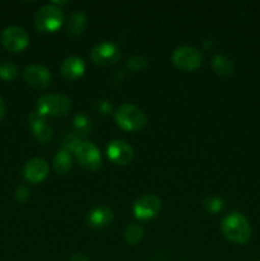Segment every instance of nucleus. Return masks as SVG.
<instances>
[{"label":"nucleus","instance_id":"nucleus-20","mask_svg":"<svg viewBox=\"0 0 260 261\" xmlns=\"http://www.w3.org/2000/svg\"><path fill=\"white\" fill-rule=\"evenodd\" d=\"M144 237V228L138 223H132L125 228L124 239L129 245H138Z\"/></svg>","mask_w":260,"mask_h":261},{"label":"nucleus","instance_id":"nucleus-7","mask_svg":"<svg viewBox=\"0 0 260 261\" xmlns=\"http://www.w3.org/2000/svg\"><path fill=\"white\" fill-rule=\"evenodd\" d=\"M74 157L78 161L79 165L82 166L86 170L94 171L99 170L102 166V157L101 153H99L98 148L91 142H87L83 140L78 147L75 148V150L73 152Z\"/></svg>","mask_w":260,"mask_h":261},{"label":"nucleus","instance_id":"nucleus-6","mask_svg":"<svg viewBox=\"0 0 260 261\" xmlns=\"http://www.w3.org/2000/svg\"><path fill=\"white\" fill-rule=\"evenodd\" d=\"M89 58L94 65L109 68V66H114L119 63L121 59V51L114 42L102 41L92 47Z\"/></svg>","mask_w":260,"mask_h":261},{"label":"nucleus","instance_id":"nucleus-10","mask_svg":"<svg viewBox=\"0 0 260 261\" xmlns=\"http://www.w3.org/2000/svg\"><path fill=\"white\" fill-rule=\"evenodd\" d=\"M106 153L109 160L117 166H126L134 160V149L129 143L122 139H114L109 142Z\"/></svg>","mask_w":260,"mask_h":261},{"label":"nucleus","instance_id":"nucleus-17","mask_svg":"<svg viewBox=\"0 0 260 261\" xmlns=\"http://www.w3.org/2000/svg\"><path fill=\"white\" fill-rule=\"evenodd\" d=\"M87 28V17L83 12H74L66 23V33L70 37H79Z\"/></svg>","mask_w":260,"mask_h":261},{"label":"nucleus","instance_id":"nucleus-1","mask_svg":"<svg viewBox=\"0 0 260 261\" xmlns=\"http://www.w3.org/2000/svg\"><path fill=\"white\" fill-rule=\"evenodd\" d=\"M221 229L224 237L231 242L245 245L251 239V227L244 214L232 212L227 214L221 224Z\"/></svg>","mask_w":260,"mask_h":261},{"label":"nucleus","instance_id":"nucleus-27","mask_svg":"<svg viewBox=\"0 0 260 261\" xmlns=\"http://www.w3.org/2000/svg\"><path fill=\"white\" fill-rule=\"evenodd\" d=\"M70 261H91V259L83 252H75V254L71 255Z\"/></svg>","mask_w":260,"mask_h":261},{"label":"nucleus","instance_id":"nucleus-22","mask_svg":"<svg viewBox=\"0 0 260 261\" xmlns=\"http://www.w3.org/2000/svg\"><path fill=\"white\" fill-rule=\"evenodd\" d=\"M149 65V60L143 55H134L130 56L126 60V68L132 71H140L144 70Z\"/></svg>","mask_w":260,"mask_h":261},{"label":"nucleus","instance_id":"nucleus-28","mask_svg":"<svg viewBox=\"0 0 260 261\" xmlns=\"http://www.w3.org/2000/svg\"><path fill=\"white\" fill-rule=\"evenodd\" d=\"M4 116H5V105H4V101L0 98V121H2Z\"/></svg>","mask_w":260,"mask_h":261},{"label":"nucleus","instance_id":"nucleus-24","mask_svg":"<svg viewBox=\"0 0 260 261\" xmlns=\"http://www.w3.org/2000/svg\"><path fill=\"white\" fill-rule=\"evenodd\" d=\"M82 142H83V138H81L78 134L71 132L66 133V134L64 135L63 143H61V144H63V149H66L70 153H73L74 150H75V148L78 147Z\"/></svg>","mask_w":260,"mask_h":261},{"label":"nucleus","instance_id":"nucleus-15","mask_svg":"<svg viewBox=\"0 0 260 261\" xmlns=\"http://www.w3.org/2000/svg\"><path fill=\"white\" fill-rule=\"evenodd\" d=\"M60 71L64 78L68 81H76L83 76L86 71V63L79 56H68L61 63Z\"/></svg>","mask_w":260,"mask_h":261},{"label":"nucleus","instance_id":"nucleus-12","mask_svg":"<svg viewBox=\"0 0 260 261\" xmlns=\"http://www.w3.org/2000/svg\"><path fill=\"white\" fill-rule=\"evenodd\" d=\"M48 165L43 158L35 157L27 161L23 167V177L30 184H40L47 177Z\"/></svg>","mask_w":260,"mask_h":261},{"label":"nucleus","instance_id":"nucleus-16","mask_svg":"<svg viewBox=\"0 0 260 261\" xmlns=\"http://www.w3.org/2000/svg\"><path fill=\"white\" fill-rule=\"evenodd\" d=\"M211 68L219 76H231L235 73V63L231 58L223 54H217L211 61Z\"/></svg>","mask_w":260,"mask_h":261},{"label":"nucleus","instance_id":"nucleus-8","mask_svg":"<svg viewBox=\"0 0 260 261\" xmlns=\"http://www.w3.org/2000/svg\"><path fill=\"white\" fill-rule=\"evenodd\" d=\"M162 208V201L154 194H147L138 199L133 205L134 217L139 221H150L155 218Z\"/></svg>","mask_w":260,"mask_h":261},{"label":"nucleus","instance_id":"nucleus-4","mask_svg":"<svg viewBox=\"0 0 260 261\" xmlns=\"http://www.w3.org/2000/svg\"><path fill=\"white\" fill-rule=\"evenodd\" d=\"M65 20V15L59 5L46 4L35 14V27L43 33H54L60 30Z\"/></svg>","mask_w":260,"mask_h":261},{"label":"nucleus","instance_id":"nucleus-18","mask_svg":"<svg viewBox=\"0 0 260 261\" xmlns=\"http://www.w3.org/2000/svg\"><path fill=\"white\" fill-rule=\"evenodd\" d=\"M73 167V157L66 149H59L54 157V170L58 175H68Z\"/></svg>","mask_w":260,"mask_h":261},{"label":"nucleus","instance_id":"nucleus-21","mask_svg":"<svg viewBox=\"0 0 260 261\" xmlns=\"http://www.w3.org/2000/svg\"><path fill=\"white\" fill-rule=\"evenodd\" d=\"M203 208L211 214H218L224 209V200L221 196L209 195L203 200Z\"/></svg>","mask_w":260,"mask_h":261},{"label":"nucleus","instance_id":"nucleus-14","mask_svg":"<svg viewBox=\"0 0 260 261\" xmlns=\"http://www.w3.org/2000/svg\"><path fill=\"white\" fill-rule=\"evenodd\" d=\"M115 214L111 208L106 205L94 206L88 212L86 217V222L91 228L102 229L109 227L114 222Z\"/></svg>","mask_w":260,"mask_h":261},{"label":"nucleus","instance_id":"nucleus-25","mask_svg":"<svg viewBox=\"0 0 260 261\" xmlns=\"http://www.w3.org/2000/svg\"><path fill=\"white\" fill-rule=\"evenodd\" d=\"M93 110L97 114L106 116V115H110L112 112V105L107 99H97L93 103Z\"/></svg>","mask_w":260,"mask_h":261},{"label":"nucleus","instance_id":"nucleus-11","mask_svg":"<svg viewBox=\"0 0 260 261\" xmlns=\"http://www.w3.org/2000/svg\"><path fill=\"white\" fill-rule=\"evenodd\" d=\"M23 78L25 83L35 89H46L51 86L53 75L46 66L32 64L28 65L23 71Z\"/></svg>","mask_w":260,"mask_h":261},{"label":"nucleus","instance_id":"nucleus-5","mask_svg":"<svg viewBox=\"0 0 260 261\" xmlns=\"http://www.w3.org/2000/svg\"><path fill=\"white\" fill-rule=\"evenodd\" d=\"M171 59L173 65L183 71H194L203 64V54L193 46H178L173 50Z\"/></svg>","mask_w":260,"mask_h":261},{"label":"nucleus","instance_id":"nucleus-3","mask_svg":"<svg viewBox=\"0 0 260 261\" xmlns=\"http://www.w3.org/2000/svg\"><path fill=\"white\" fill-rule=\"evenodd\" d=\"M115 121L120 129L125 132H139L147 125V115L138 106L122 103L115 111Z\"/></svg>","mask_w":260,"mask_h":261},{"label":"nucleus","instance_id":"nucleus-2","mask_svg":"<svg viewBox=\"0 0 260 261\" xmlns=\"http://www.w3.org/2000/svg\"><path fill=\"white\" fill-rule=\"evenodd\" d=\"M36 109L45 117H65L73 110V102L65 94L48 93L37 99Z\"/></svg>","mask_w":260,"mask_h":261},{"label":"nucleus","instance_id":"nucleus-19","mask_svg":"<svg viewBox=\"0 0 260 261\" xmlns=\"http://www.w3.org/2000/svg\"><path fill=\"white\" fill-rule=\"evenodd\" d=\"M73 129L74 133L81 138L88 135L92 130V122L88 115L83 114V112L76 114L73 119Z\"/></svg>","mask_w":260,"mask_h":261},{"label":"nucleus","instance_id":"nucleus-26","mask_svg":"<svg viewBox=\"0 0 260 261\" xmlns=\"http://www.w3.org/2000/svg\"><path fill=\"white\" fill-rule=\"evenodd\" d=\"M30 193L31 191L27 185H19L17 188V190H15V200L18 203H24L30 198Z\"/></svg>","mask_w":260,"mask_h":261},{"label":"nucleus","instance_id":"nucleus-23","mask_svg":"<svg viewBox=\"0 0 260 261\" xmlns=\"http://www.w3.org/2000/svg\"><path fill=\"white\" fill-rule=\"evenodd\" d=\"M18 66L10 61H4L0 64V78L4 81H14L18 76Z\"/></svg>","mask_w":260,"mask_h":261},{"label":"nucleus","instance_id":"nucleus-13","mask_svg":"<svg viewBox=\"0 0 260 261\" xmlns=\"http://www.w3.org/2000/svg\"><path fill=\"white\" fill-rule=\"evenodd\" d=\"M28 124L32 130V134L35 135L38 142L45 144V143H50L53 140L54 132L53 127L47 122V117L42 116L37 111H35L28 116Z\"/></svg>","mask_w":260,"mask_h":261},{"label":"nucleus","instance_id":"nucleus-9","mask_svg":"<svg viewBox=\"0 0 260 261\" xmlns=\"http://www.w3.org/2000/svg\"><path fill=\"white\" fill-rule=\"evenodd\" d=\"M3 46L10 53H20L30 43V35L27 31L18 25H9L2 32Z\"/></svg>","mask_w":260,"mask_h":261}]
</instances>
